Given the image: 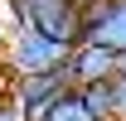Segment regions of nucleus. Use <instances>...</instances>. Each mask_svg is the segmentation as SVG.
Returning a JSON list of instances; mask_svg holds the SVG:
<instances>
[{
    "label": "nucleus",
    "mask_w": 126,
    "mask_h": 121,
    "mask_svg": "<svg viewBox=\"0 0 126 121\" xmlns=\"http://www.w3.org/2000/svg\"><path fill=\"white\" fill-rule=\"evenodd\" d=\"M78 5H82V10H92V5H97V0H78Z\"/></svg>",
    "instance_id": "obj_10"
},
{
    "label": "nucleus",
    "mask_w": 126,
    "mask_h": 121,
    "mask_svg": "<svg viewBox=\"0 0 126 121\" xmlns=\"http://www.w3.org/2000/svg\"><path fill=\"white\" fill-rule=\"evenodd\" d=\"M0 92H5V77H0Z\"/></svg>",
    "instance_id": "obj_11"
},
{
    "label": "nucleus",
    "mask_w": 126,
    "mask_h": 121,
    "mask_svg": "<svg viewBox=\"0 0 126 121\" xmlns=\"http://www.w3.org/2000/svg\"><path fill=\"white\" fill-rule=\"evenodd\" d=\"M68 53H73V48L53 44V39H44V34H34V29H19V34H10V39L0 44V77H5V82H19V77L63 73Z\"/></svg>",
    "instance_id": "obj_1"
},
{
    "label": "nucleus",
    "mask_w": 126,
    "mask_h": 121,
    "mask_svg": "<svg viewBox=\"0 0 126 121\" xmlns=\"http://www.w3.org/2000/svg\"><path fill=\"white\" fill-rule=\"evenodd\" d=\"M116 77H126V58H121V63H116Z\"/></svg>",
    "instance_id": "obj_9"
},
{
    "label": "nucleus",
    "mask_w": 126,
    "mask_h": 121,
    "mask_svg": "<svg viewBox=\"0 0 126 121\" xmlns=\"http://www.w3.org/2000/svg\"><path fill=\"white\" fill-rule=\"evenodd\" d=\"M15 15L19 29H34L63 48H78L87 39V10L78 0H15Z\"/></svg>",
    "instance_id": "obj_2"
},
{
    "label": "nucleus",
    "mask_w": 126,
    "mask_h": 121,
    "mask_svg": "<svg viewBox=\"0 0 126 121\" xmlns=\"http://www.w3.org/2000/svg\"><path fill=\"white\" fill-rule=\"evenodd\" d=\"M82 44H102L116 58H126V0H97L87 10V39Z\"/></svg>",
    "instance_id": "obj_5"
},
{
    "label": "nucleus",
    "mask_w": 126,
    "mask_h": 121,
    "mask_svg": "<svg viewBox=\"0 0 126 121\" xmlns=\"http://www.w3.org/2000/svg\"><path fill=\"white\" fill-rule=\"evenodd\" d=\"M111 111L116 121H126V77H111Z\"/></svg>",
    "instance_id": "obj_7"
},
{
    "label": "nucleus",
    "mask_w": 126,
    "mask_h": 121,
    "mask_svg": "<svg viewBox=\"0 0 126 121\" xmlns=\"http://www.w3.org/2000/svg\"><path fill=\"white\" fill-rule=\"evenodd\" d=\"M116 53L102 44H78L63 63V77H68V87H97V82H111L116 77Z\"/></svg>",
    "instance_id": "obj_4"
},
{
    "label": "nucleus",
    "mask_w": 126,
    "mask_h": 121,
    "mask_svg": "<svg viewBox=\"0 0 126 121\" xmlns=\"http://www.w3.org/2000/svg\"><path fill=\"white\" fill-rule=\"evenodd\" d=\"M44 121H92V111L82 106V97H78V92H68V97H63V102L53 106Z\"/></svg>",
    "instance_id": "obj_6"
},
{
    "label": "nucleus",
    "mask_w": 126,
    "mask_h": 121,
    "mask_svg": "<svg viewBox=\"0 0 126 121\" xmlns=\"http://www.w3.org/2000/svg\"><path fill=\"white\" fill-rule=\"evenodd\" d=\"M68 77L63 73H48V77H19V82H5V97L15 102V111L24 121H44L53 106L68 97Z\"/></svg>",
    "instance_id": "obj_3"
},
{
    "label": "nucleus",
    "mask_w": 126,
    "mask_h": 121,
    "mask_svg": "<svg viewBox=\"0 0 126 121\" xmlns=\"http://www.w3.org/2000/svg\"><path fill=\"white\" fill-rule=\"evenodd\" d=\"M0 121H24V116H19V111H15V102L5 97V92H0Z\"/></svg>",
    "instance_id": "obj_8"
}]
</instances>
